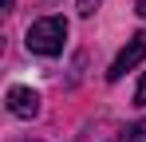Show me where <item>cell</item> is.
<instances>
[{
	"mask_svg": "<svg viewBox=\"0 0 146 142\" xmlns=\"http://www.w3.org/2000/svg\"><path fill=\"white\" fill-rule=\"evenodd\" d=\"M63 40H67V20L63 16H44V20L32 24L28 36H24L28 51H36V55H59Z\"/></svg>",
	"mask_w": 146,
	"mask_h": 142,
	"instance_id": "6da1fadb",
	"label": "cell"
},
{
	"mask_svg": "<svg viewBox=\"0 0 146 142\" xmlns=\"http://www.w3.org/2000/svg\"><path fill=\"white\" fill-rule=\"evenodd\" d=\"M142 59H146V32H134V36L126 40V47L115 55V63H111V71H107V79H111V83H119L122 75H126V71H134Z\"/></svg>",
	"mask_w": 146,
	"mask_h": 142,
	"instance_id": "7a4b0ae2",
	"label": "cell"
},
{
	"mask_svg": "<svg viewBox=\"0 0 146 142\" xmlns=\"http://www.w3.org/2000/svg\"><path fill=\"white\" fill-rule=\"evenodd\" d=\"M8 111L16 118H36L40 115V95L32 87H8Z\"/></svg>",
	"mask_w": 146,
	"mask_h": 142,
	"instance_id": "3957f363",
	"label": "cell"
},
{
	"mask_svg": "<svg viewBox=\"0 0 146 142\" xmlns=\"http://www.w3.org/2000/svg\"><path fill=\"white\" fill-rule=\"evenodd\" d=\"M122 142H146V118H142V122H134V126H126Z\"/></svg>",
	"mask_w": 146,
	"mask_h": 142,
	"instance_id": "277c9868",
	"label": "cell"
},
{
	"mask_svg": "<svg viewBox=\"0 0 146 142\" xmlns=\"http://www.w3.org/2000/svg\"><path fill=\"white\" fill-rule=\"evenodd\" d=\"M103 0H75V8H79V16H95V8Z\"/></svg>",
	"mask_w": 146,
	"mask_h": 142,
	"instance_id": "5b68a950",
	"label": "cell"
},
{
	"mask_svg": "<svg viewBox=\"0 0 146 142\" xmlns=\"http://www.w3.org/2000/svg\"><path fill=\"white\" fill-rule=\"evenodd\" d=\"M134 103H138V107H146V75L138 79V91H134Z\"/></svg>",
	"mask_w": 146,
	"mask_h": 142,
	"instance_id": "8992f818",
	"label": "cell"
},
{
	"mask_svg": "<svg viewBox=\"0 0 146 142\" xmlns=\"http://www.w3.org/2000/svg\"><path fill=\"white\" fill-rule=\"evenodd\" d=\"M134 12H138V16H146V0H134Z\"/></svg>",
	"mask_w": 146,
	"mask_h": 142,
	"instance_id": "52a82bcc",
	"label": "cell"
},
{
	"mask_svg": "<svg viewBox=\"0 0 146 142\" xmlns=\"http://www.w3.org/2000/svg\"><path fill=\"white\" fill-rule=\"evenodd\" d=\"M0 4H4V12H12V4H16V0H0Z\"/></svg>",
	"mask_w": 146,
	"mask_h": 142,
	"instance_id": "ba28073f",
	"label": "cell"
}]
</instances>
